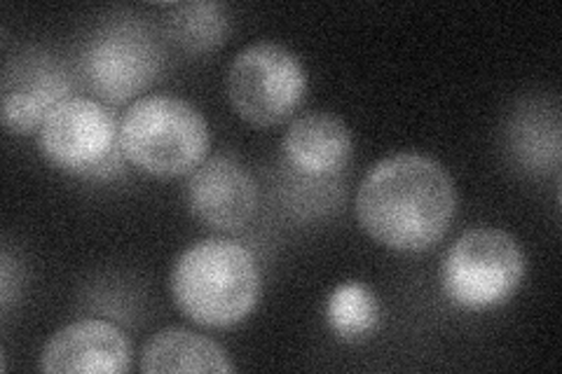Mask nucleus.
I'll use <instances>...</instances> for the list:
<instances>
[{
    "label": "nucleus",
    "mask_w": 562,
    "mask_h": 374,
    "mask_svg": "<svg viewBox=\"0 0 562 374\" xmlns=\"http://www.w3.org/2000/svg\"><path fill=\"white\" fill-rule=\"evenodd\" d=\"M450 173L422 152H396L363 175L357 218L373 241L396 253H422L441 241L454 220Z\"/></svg>",
    "instance_id": "1"
},
{
    "label": "nucleus",
    "mask_w": 562,
    "mask_h": 374,
    "mask_svg": "<svg viewBox=\"0 0 562 374\" xmlns=\"http://www.w3.org/2000/svg\"><path fill=\"white\" fill-rule=\"evenodd\" d=\"M171 295L192 324L235 328L258 305V262L249 248L233 239L198 241L173 262Z\"/></svg>",
    "instance_id": "2"
},
{
    "label": "nucleus",
    "mask_w": 562,
    "mask_h": 374,
    "mask_svg": "<svg viewBox=\"0 0 562 374\" xmlns=\"http://www.w3.org/2000/svg\"><path fill=\"white\" fill-rule=\"evenodd\" d=\"M120 148L127 162L155 178L195 171L209 155L204 115L186 99L150 94L136 99L120 120Z\"/></svg>",
    "instance_id": "3"
},
{
    "label": "nucleus",
    "mask_w": 562,
    "mask_h": 374,
    "mask_svg": "<svg viewBox=\"0 0 562 374\" xmlns=\"http://www.w3.org/2000/svg\"><path fill=\"white\" fill-rule=\"evenodd\" d=\"M525 279L520 243L497 227H473L443 256L441 288L454 307L497 309L512 299Z\"/></svg>",
    "instance_id": "4"
},
{
    "label": "nucleus",
    "mask_w": 562,
    "mask_h": 374,
    "mask_svg": "<svg viewBox=\"0 0 562 374\" xmlns=\"http://www.w3.org/2000/svg\"><path fill=\"white\" fill-rule=\"evenodd\" d=\"M307 92V70L301 57L279 43L244 47L227 70V97L235 113L254 127L286 122Z\"/></svg>",
    "instance_id": "5"
},
{
    "label": "nucleus",
    "mask_w": 562,
    "mask_h": 374,
    "mask_svg": "<svg viewBox=\"0 0 562 374\" xmlns=\"http://www.w3.org/2000/svg\"><path fill=\"white\" fill-rule=\"evenodd\" d=\"M41 150L49 165L85 178H111L125 159L117 117L109 105L90 97H70L47 115Z\"/></svg>",
    "instance_id": "6"
},
{
    "label": "nucleus",
    "mask_w": 562,
    "mask_h": 374,
    "mask_svg": "<svg viewBox=\"0 0 562 374\" xmlns=\"http://www.w3.org/2000/svg\"><path fill=\"white\" fill-rule=\"evenodd\" d=\"M162 61V47L146 26L115 22L87 43L82 76L105 103H127L157 80Z\"/></svg>",
    "instance_id": "7"
},
{
    "label": "nucleus",
    "mask_w": 562,
    "mask_h": 374,
    "mask_svg": "<svg viewBox=\"0 0 562 374\" xmlns=\"http://www.w3.org/2000/svg\"><path fill=\"white\" fill-rule=\"evenodd\" d=\"M68 70L41 49L16 55L3 73V124L14 134H31L43 127L47 115L70 99Z\"/></svg>",
    "instance_id": "8"
},
{
    "label": "nucleus",
    "mask_w": 562,
    "mask_h": 374,
    "mask_svg": "<svg viewBox=\"0 0 562 374\" xmlns=\"http://www.w3.org/2000/svg\"><path fill=\"white\" fill-rule=\"evenodd\" d=\"M192 216L216 231H237L251 223L258 188L251 173L231 157H211L192 171L186 185Z\"/></svg>",
    "instance_id": "9"
},
{
    "label": "nucleus",
    "mask_w": 562,
    "mask_h": 374,
    "mask_svg": "<svg viewBox=\"0 0 562 374\" xmlns=\"http://www.w3.org/2000/svg\"><path fill=\"white\" fill-rule=\"evenodd\" d=\"M132 347L109 320L85 318L59 330L43 349L41 370L47 374H125Z\"/></svg>",
    "instance_id": "10"
},
{
    "label": "nucleus",
    "mask_w": 562,
    "mask_h": 374,
    "mask_svg": "<svg viewBox=\"0 0 562 374\" xmlns=\"http://www.w3.org/2000/svg\"><path fill=\"white\" fill-rule=\"evenodd\" d=\"M284 155L303 175H336L351 157V134L338 115L324 111L305 113L291 122L284 136Z\"/></svg>",
    "instance_id": "11"
},
{
    "label": "nucleus",
    "mask_w": 562,
    "mask_h": 374,
    "mask_svg": "<svg viewBox=\"0 0 562 374\" xmlns=\"http://www.w3.org/2000/svg\"><path fill=\"white\" fill-rule=\"evenodd\" d=\"M140 372L171 374V372H235V363L227 351L204 335L183 328H169L157 332L146 342L140 353Z\"/></svg>",
    "instance_id": "12"
},
{
    "label": "nucleus",
    "mask_w": 562,
    "mask_h": 374,
    "mask_svg": "<svg viewBox=\"0 0 562 374\" xmlns=\"http://www.w3.org/2000/svg\"><path fill=\"white\" fill-rule=\"evenodd\" d=\"M167 10L169 38L190 55H204L227 41L231 20L221 3L195 0V3H171Z\"/></svg>",
    "instance_id": "13"
},
{
    "label": "nucleus",
    "mask_w": 562,
    "mask_h": 374,
    "mask_svg": "<svg viewBox=\"0 0 562 374\" xmlns=\"http://www.w3.org/2000/svg\"><path fill=\"white\" fill-rule=\"evenodd\" d=\"M378 316L380 307L375 295L359 281L342 283V286L333 291L328 297L326 318L330 330L336 332L340 340H363L366 335H371L378 328Z\"/></svg>",
    "instance_id": "14"
}]
</instances>
